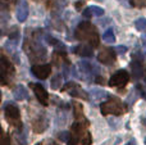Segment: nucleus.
<instances>
[{
    "mask_svg": "<svg viewBox=\"0 0 146 145\" xmlns=\"http://www.w3.org/2000/svg\"><path fill=\"white\" fill-rule=\"evenodd\" d=\"M76 37H77L78 40L88 41L92 48L99 46L98 31H96V28L94 27L90 22H83L78 26V28L76 30Z\"/></svg>",
    "mask_w": 146,
    "mask_h": 145,
    "instance_id": "obj_1",
    "label": "nucleus"
},
{
    "mask_svg": "<svg viewBox=\"0 0 146 145\" xmlns=\"http://www.w3.org/2000/svg\"><path fill=\"white\" fill-rule=\"evenodd\" d=\"M68 145H90L91 144V136L86 131L85 125L77 122L73 125L71 140L68 141Z\"/></svg>",
    "mask_w": 146,
    "mask_h": 145,
    "instance_id": "obj_2",
    "label": "nucleus"
},
{
    "mask_svg": "<svg viewBox=\"0 0 146 145\" xmlns=\"http://www.w3.org/2000/svg\"><path fill=\"white\" fill-rule=\"evenodd\" d=\"M101 113L103 114H123L126 113L127 107L124 105V103H122L118 98H110L108 102L101 104Z\"/></svg>",
    "mask_w": 146,
    "mask_h": 145,
    "instance_id": "obj_3",
    "label": "nucleus"
},
{
    "mask_svg": "<svg viewBox=\"0 0 146 145\" xmlns=\"http://www.w3.org/2000/svg\"><path fill=\"white\" fill-rule=\"evenodd\" d=\"M5 118L9 122V125L12 126H19L21 125V116L19 110L14 104H7L4 108Z\"/></svg>",
    "mask_w": 146,
    "mask_h": 145,
    "instance_id": "obj_4",
    "label": "nucleus"
},
{
    "mask_svg": "<svg viewBox=\"0 0 146 145\" xmlns=\"http://www.w3.org/2000/svg\"><path fill=\"white\" fill-rule=\"evenodd\" d=\"M129 81V74L127 71L124 69H121V71H117L113 76L109 80V86L111 87H122L126 86V84Z\"/></svg>",
    "mask_w": 146,
    "mask_h": 145,
    "instance_id": "obj_5",
    "label": "nucleus"
},
{
    "mask_svg": "<svg viewBox=\"0 0 146 145\" xmlns=\"http://www.w3.org/2000/svg\"><path fill=\"white\" fill-rule=\"evenodd\" d=\"M14 74V68L10 64V62L5 58V55H1V81L3 84H7L8 80H10V77Z\"/></svg>",
    "mask_w": 146,
    "mask_h": 145,
    "instance_id": "obj_6",
    "label": "nucleus"
},
{
    "mask_svg": "<svg viewBox=\"0 0 146 145\" xmlns=\"http://www.w3.org/2000/svg\"><path fill=\"white\" fill-rule=\"evenodd\" d=\"M30 87L33 90V92H35V95H36V98H37L38 102H40L42 105H48L49 94L45 90V87L40 84H30Z\"/></svg>",
    "mask_w": 146,
    "mask_h": 145,
    "instance_id": "obj_7",
    "label": "nucleus"
},
{
    "mask_svg": "<svg viewBox=\"0 0 146 145\" xmlns=\"http://www.w3.org/2000/svg\"><path fill=\"white\" fill-rule=\"evenodd\" d=\"M31 72L33 73V76L37 77L40 80H45L50 76L51 73V64H37L33 66L31 68Z\"/></svg>",
    "mask_w": 146,
    "mask_h": 145,
    "instance_id": "obj_8",
    "label": "nucleus"
},
{
    "mask_svg": "<svg viewBox=\"0 0 146 145\" xmlns=\"http://www.w3.org/2000/svg\"><path fill=\"white\" fill-rule=\"evenodd\" d=\"M131 68L133 72V76L139 80H144L146 82V63H144L142 61H137L135 59L131 63Z\"/></svg>",
    "mask_w": 146,
    "mask_h": 145,
    "instance_id": "obj_9",
    "label": "nucleus"
},
{
    "mask_svg": "<svg viewBox=\"0 0 146 145\" xmlns=\"http://www.w3.org/2000/svg\"><path fill=\"white\" fill-rule=\"evenodd\" d=\"M99 62H101L103 64H113L115 62V53H114L113 49L105 48L100 51V54L98 55Z\"/></svg>",
    "mask_w": 146,
    "mask_h": 145,
    "instance_id": "obj_10",
    "label": "nucleus"
},
{
    "mask_svg": "<svg viewBox=\"0 0 146 145\" xmlns=\"http://www.w3.org/2000/svg\"><path fill=\"white\" fill-rule=\"evenodd\" d=\"M28 17V4L26 0H21L17 8V18L19 22H25Z\"/></svg>",
    "mask_w": 146,
    "mask_h": 145,
    "instance_id": "obj_11",
    "label": "nucleus"
},
{
    "mask_svg": "<svg viewBox=\"0 0 146 145\" xmlns=\"http://www.w3.org/2000/svg\"><path fill=\"white\" fill-rule=\"evenodd\" d=\"M85 17L90 18V17H101L104 14V9L100 7H96V5H91V7L86 8L82 13Z\"/></svg>",
    "mask_w": 146,
    "mask_h": 145,
    "instance_id": "obj_12",
    "label": "nucleus"
},
{
    "mask_svg": "<svg viewBox=\"0 0 146 145\" xmlns=\"http://www.w3.org/2000/svg\"><path fill=\"white\" fill-rule=\"evenodd\" d=\"M13 94H14V98L17 100H23V99H27L28 98L27 91H26V89L22 85H18V86L13 90Z\"/></svg>",
    "mask_w": 146,
    "mask_h": 145,
    "instance_id": "obj_13",
    "label": "nucleus"
},
{
    "mask_svg": "<svg viewBox=\"0 0 146 145\" xmlns=\"http://www.w3.org/2000/svg\"><path fill=\"white\" fill-rule=\"evenodd\" d=\"M74 53L78 54V55H82V57L92 55V50H91V48L87 45H80V46H77V48H74Z\"/></svg>",
    "mask_w": 146,
    "mask_h": 145,
    "instance_id": "obj_14",
    "label": "nucleus"
},
{
    "mask_svg": "<svg viewBox=\"0 0 146 145\" xmlns=\"http://www.w3.org/2000/svg\"><path fill=\"white\" fill-rule=\"evenodd\" d=\"M69 94L72 95V96H76V98H81V99H87V94H86L83 90H81L80 87H76V90H71V92Z\"/></svg>",
    "mask_w": 146,
    "mask_h": 145,
    "instance_id": "obj_15",
    "label": "nucleus"
},
{
    "mask_svg": "<svg viewBox=\"0 0 146 145\" xmlns=\"http://www.w3.org/2000/svg\"><path fill=\"white\" fill-rule=\"evenodd\" d=\"M103 40L106 41V43H114L115 41V36L113 33V30H106L103 33Z\"/></svg>",
    "mask_w": 146,
    "mask_h": 145,
    "instance_id": "obj_16",
    "label": "nucleus"
},
{
    "mask_svg": "<svg viewBox=\"0 0 146 145\" xmlns=\"http://www.w3.org/2000/svg\"><path fill=\"white\" fill-rule=\"evenodd\" d=\"M135 27L139 31H145L146 30V18H139L135 21Z\"/></svg>",
    "mask_w": 146,
    "mask_h": 145,
    "instance_id": "obj_17",
    "label": "nucleus"
},
{
    "mask_svg": "<svg viewBox=\"0 0 146 145\" xmlns=\"http://www.w3.org/2000/svg\"><path fill=\"white\" fill-rule=\"evenodd\" d=\"M131 4L136 8H144L146 7V0H131Z\"/></svg>",
    "mask_w": 146,
    "mask_h": 145,
    "instance_id": "obj_18",
    "label": "nucleus"
},
{
    "mask_svg": "<svg viewBox=\"0 0 146 145\" xmlns=\"http://www.w3.org/2000/svg\"><path fill=\"white\" fill-rule=\"evenodd\" d=\"M136 87H137V90L141 92L142 98H144V99H146V85H145V84H137Z\"/></svg>",
    "mask_w": 146,
    "mask_h": 145,
    "instance_id": "obj_19",
    "label": "nucleus"
},
{
    "mask_svg": "<svg viewBox=\"0 0 146 145\" xmlns=\"http://www.w3.org/2000/svg\"><path fill=\"white\" fill-rule=\"evenodd\" d=\"M59 139L63 141H69L71 140V134L68 132H60V135H59Z\"/></svg>",
    "mask_w": 146,
    "mask_h": 145,
    "instance_id": "obj_20",
    "label": "nucleus"
},
{
    "mask_svg": "<svg viewBox=\"0 0 146 145\" xmlns=\"http://www.w3.org/2000/svg\"><path fill=\"white\" fill-rule=\"evenodd\" d=\"M115 50H118V53H121V54H124L127 51V46H123V45H121V46H117V49Z\"/></svg>",
    "mask_w": 146,
    "mask_h": 145,
    "instance_id": "obj_21",
    "label": "nucleus"
},
{
    "mask_svg": "<svg viewBox=\"0 0 146 145\" xmlns=\"http://www.w3.org/2000/svg\"><path fill=\"white\" fill-rule=\"evenodd\" d=\"M1 145H10L9 144V139H8V136H4L3 138V144Z\"/></svg>",
    "mask_w": 146,
    "mask_h": 145,
    "instance_id": "obj_22",
    "label": "nucleus"
},
{
    "mask_svg": "<svg viewBox=\"0 0 146 145\" xmlns=\"http://www.w3.org/2000/svg\"><path fill=\"white\" fill-rule=\"evenodd\" d=\"M96 82L98 84H104V77H96Z\"/></svg>",
    "mask_w": 146,
    "mask_h": 145,
    "instance_id": "obj_23",
    "label": "nucleus"
},
{
    "mask_svg": "<svg viewBox=\"0 0 146 145\" xmlns=\"http://www.w3.org/2000/svg\"><path fill=\"white\" fill-rule=\"evenodd\" d=\"M83 5V1H78V3H76V8L77 9H81V7Z\"/></svg>",
    "mask_w": 146,
    "mask_h": 145,
    "instance_id": "obj_24",
    "label": "nucleus"
},
{
    "mask_svg": "<svg viewBox=\"0 0 146 145\" xmlns=\"http://www.w3.org/2000/svg\"><path fill=\"white\" fill-rule=\"evenodd\" d=\"M126 145H136V141H135V140H131L129 143H127Z\"/></svg>",
    "mask_w": 146,
    "mask_h": 145,
    "instance_id": "obj_25",
    "label": "nucleus"
},
{
    "mask_svg": "<svg viewBox=\"0 0 146 145\" xmlns=\"http://www.w3.org/2000/svg\"><path fill=\"white\" fill-rule=\"evenodd\" d=\"M145 123H146V118H145Z\"/></svg>",
    "mask_w": 146,
    "mask_h": 145,
    "instance_id": "obj_26",
    "label": "nucleus"
}]
</instances>
